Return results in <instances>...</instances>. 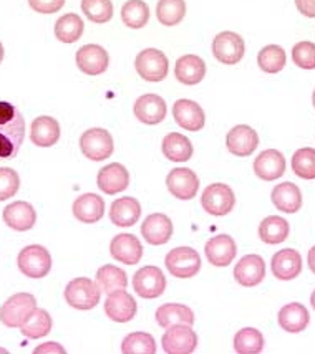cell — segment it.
<instances>
[{
  "mask_svg": "<svg viewBox=\"0 0 315 354\" xmlns=\"http://www.w3.org/2000/svg\"><path fill=\"white\" fill-rule=\"evenodd\" d=\"M296 7L302 15L315 19V0H296Z\"/></svg>",
  "mask_w": 315,
  "mask_h": 354,
  "instance_id": "48",
  "label": "cell"
},
{
  "mask_svg": "<svg viewBox=\"0 0 315 354\" xmlns=\"http://www.w3.org/2000/svg\"><path fill=\"white\" fill-rule=\"evenodd\" d=\"M201 205L211 216H228L236 205V196L228 184L216 183L204 189L203 196H201Z\"/></svg>",
  "mask_w": 315,
  "mask_h": 354,
  "instance_id": "7",
  "label": "cell"
},
{
  "mask_svg": "<svg viewBox=\"0 0 315 354\" xmlns=\"http://www.w3.org/2000/svg\"><path fill=\"white\" fill-rule=\"evenodd\" d=\"M65 301L75 310H93L102 298V290L91 278H73L63 292Z\"/></svg>",
  "mask_w": 315,
  "mask_h": 354,
  "instance_id": "2",
  "label": "cell"
},
{
  "mask_svg": "<svg viewBox=\"0 0 315 354\" xmlns=\"http://www.w3.org/2000/svg\"><path fill=\"white\" fill-rule=\"evenodd\" d=\"M2 217L8 227L17 232L30 230L37 223L35 209L32 207V204H28L25 201H15L12 204H8L3 209Z\"/></svg>",
  "mask_w": 315,
  "mask_h": 354,
  "instance_id": "22",
  "label": "cell"
},
{
  "mask_svg": "<svg viewBox=\"0 0 315 354\" xmlns=\"http://www.w3.org/2000/svg\"><path fill=\"white\" fill-rule=\"evenodd\" d=\"M309 310L300 303H289L280 308L277 315V323L287 333H300L309 326Z\"/></svg>",
  "mask_w": 315,
  "mask_h": 354,
  "instance_id": "30",
  "label": "cell"
},
{
  "mask_svg": "<svg viewBox=\"0 0 315 354\" xmlns=\"http://www.w3.org/2000/svg\"><path fill=\"white\" fill-rule=\"evenodd\" d=\"M292 62L302 70H315V44L299 41L294 45Z\"/></svg>",
  "mask_w": 315,
  "mask_h": 354,
  "instance_id": "45",
  "label": "cell"
},
{
  "mask_svg": "<svg viewBox=\"0 0 315 354\" xmlns=\"http://www.w3.org/2000/svg\"><path fill=\"white\" fill-rule=\"evenodd\" d=\"M310 305H312V308L315 310V290H314V293L310 295Z\"/></svg>",
  "mask_w": 315,
  "mask_h": 354,
  "instance_id": "51",
  "label": "cell"
},
{
  "mask_svg": "<svg viewBox=\"0 0 315 354\" xmlns=\"http://www.w3.org/2000/svg\"><path fill=\"white\" fill-rule=\"evenodd\" d=\"M206 259L214 267H228L236 259L237 245L231 235H216V237L209 239L204 247Z\"/></svg>",
  "mask_w": 315,
  "mask_h": 354,
  "instance_id": "17",
  "label": "cell"
},
{
  "mask_svg": "<svg viewBox=\"0 0 315 354\" xmlns=\"http://www.w3.org/2000/svg\"><path fill=\"white\" fill-rule=\"evenodd\" d=\"M174 77L183 85H197L206 77V63L197 55H184L176 62Z\"/></svg>",
  "mask_w": 315,
  "mask_h": 354,
  "instance_id": "26",
  "label": "cell"
},
{
  "mask_svg": "<svg viewBox=\"0 0 315 354\" xmlns=\"http://www.w3.org/2000/svg\"><path fill=\"white\" fill-rule=\"evenodd\" d=\"M80 149L87 159L98 162L110 158L115 151V142L107 129L91 128L87 129L80 138Z\"/></svg>",
  "mask_w": 315,
  "mask_h": 354,
  "instance_id": "6",
  "label": "cell"
},
{
  "mask_svg": "<svg viewBox=\"0 0 315 354\" xmlns=\"http://www.w3.org/2000/svg\"><path fill=\"white\" fill-rule=\"evenodd\" d=\"M37 308L35 297L30 293L12 295L0 306V322L8 328H20Z\"/></svg>",
  "mask_w": 315,
  "mask_h": 354,
  "instance_id": "3",
  "label": "cell"
},
{
  "mask_svg": "<svg viewBox=\"0 0 315 354\" xmlns=\"http://www.w3.org/2000/svg\"><path fill=\"white\" fill-rule=\"evenodd\" d=\"M73 216L83 223H96L105 216V199L98 194H83L73 202Z\"/></svg>",
  "mask_w": 315,
  "mask_h": 354,
  "instance_id": "27",
  "label": "cell"
},
{
  "mask_svg": "<svg viewBox=\"0 0 315 354\" xmlns=\"http://www.w3.org/2000/svg\"><path fill=\"white\" fill-rule=\"evenodd\" d=\"M307 263H309V268L312 270V272L315 273V245L309 250V255H307Z\"/></svg>",
  "mask_w": 315,
  "mask_h": 354,
  "instance_id": "50",
  "label": "cell"
},
{
  "mask_svg": "<svg viewBox=\"0 0 315 354\" xmlns=\"http://www.w3.org/2000/svg\"><path fill=\"white\" fill-rule=\"evenodd\" d=\"M166 187L179 201H191L197 196L199 189V179L196 172L188 167H176L166 177Z\"/></svg>",
  "mask_w": 315,
  "mask_h": 354,
  "instance_id": "12",
  "label": "cell"
},
{
  "mask_svg": "<svg viewBox=\"0 0 315 354\" xmlns=\"http://www.w3.org/2000/svg\"><path fill=\"white\" fill-rule=\"evenodd\" d=\"M292 171L300 179H315V149L314 147H302L292 156Z\"/></svg>",
  "mask_w": 315,
  "mask_h": 354,
  "instance_id": "43",
  "label": "cell"
},
{
  "mask_svg": "<svg viewBox=\"0 0 315 354\" xmlns=\"http://www.w3.org/2000/svg\"><path fill=\"white\" fill-rule=\"evenodd\" d=\"M25 138V120L15 104L0 101V161L14 159Z\"/></svg>",
  "mask_w": 315,
  "mask_h": 354,
  "instance_id": "1",
  "label": "cell"
},
{
  "mask_svg": "<svg viewBox=\"0 0 315 354\" xmlns=\"http://www.w3.org/2000/svg\"><path fill=\"white\" fill-rule=\"evenodd\" d=\"M271 199L276 209L285 214H296L302 207V192L294 183H282L276 185L272 189Z\"/></svg>",
  "mask_w": 315,
  "mask_h": 354,
  "instance_id": "29",
  "label": "cell"
},
{
  "mask_svg": "<svg viewBox=\"0 0 315 354\" xmlns=\"http://www.w3.org/2000/svg\"><path fill=\"white\" fill-rule=\"evenodd\" d=\"M98 189L108 196L123 192L129 185V172L123 164L111 162L100 169L98 177H96Z\"/></svg>",
  "mask_w": 315,
  "mask_h": 354,
  "instance_id": "18",
  "label": "cell"
},
{
  "mask_svg": "<svg viewBox=\"0 0 315 354\" xmlns=\"http://www.w3.org/2000/svg\"><path fill=\"white\" fill-rule=\"evenodd\" d=\"M35 354H39V353H65V349H63L60 344L58 343H45V344H42V346H39V348H35V351H33Z\"/></svg>",
  "mask_w": 315,
  "mask_h": 354,
  "instance_id": "49",
  "label": "cell"
},
{
  "mask_svg": "<svg viewBox=\"0 0 315 354\" xmlns=\"http://www.w3.org/2000/svg\"><path fill=\"white\" fill-rule=\"evenodd\" d=\"M271 268L277 280H294L302 272V257L294 248H284L272 257Z\"/></svg>",
  "mask_w": 315,
  "mask_h": 354,
  "instance_id": "25",
  "label": "cell"
},
{
  "mask_svg": "<svg viewBox=\"0 0 315 354\" xmlns=\"http://www.w3.org/2000/svg\"><path fill=\"white\" fill-rule=\"evenodd\" d=\"M173 116L181 128L186 131L197 133L204 128L206 116L203 108L192 100H178L173 104Z\"/></svg>",
  "mask_w": 315,
  "mask_h": 354,
  "instance_id": "21",
  "label": "cell"
},
{
  "mask_svg": "<svg viewBox=\"0 0 315 354\" xmlns=\"http://www.w3.org/2000/svg\"><path fill=\"white\" fill-rule=\"evenodd\" d=\"M165 265L176 278H192L201 270V257L192 247H176L168 252Z\"/></svg>",
  "mask_w": 315,
  "mask_h": 354,
  "instance_id": "8",
  "label": "cell"
},
{
  "mask_svg": "<svg viewBox=\"0 0 315 354\" xmlns=\"http://www.w3.org/2000/svg\"><path fill=\"white\" fill-rule=\"evenodd\" d=\"M20 187V177L10 167H0V202L12 199Z\"/></svg>",
  "mask_w": 315,
  "mask_h": 354,
  "instance_id": "46",
  "label": "cell"
},
{
  "mask_svg": "<svg viewBox=\"0 0 315 354\" xmlns=\"http://www.w3.org/2000/svg\"><path fill=\"white\" fill-rule=\"evenodd\" d=\"M156 322L161 328H170L173 324H195L192 310L181 303H165L156 310Z\"/></svg>",
  "mask_w": 315,
  "mask_h": 354,
  "instance_id": "32",
  "label": "cell"
},
{
  "mask_svg": "<svg viewBox=\"0 0 315 354\" xmlns=\"http://www.w3.org/2000/svg\"><path fill=\"white\" fill-rule=\"evenodd\" d=\"M121 20L126 27L143 28L150 20V7L145 0H128L121 8Z\"/></svg>",
  "mask_w": 315,
  "mask_h": 354,
  "instance_id": "40",
  "label": "cell"
},
{
  "mask_svg": "<svg viewBox=\"0 0 315 354\" xmlns=\"http://www.w3.org/2000/svg\"><path fill=\"white\" fill-rule=\"evenodd\" d=\"M96 285L105 293H113L116 290H125L128 286V277L125 270H121L115 265H103L96 272Z\"/></svg>",
  "mask_w": 315,
  "mask_h": 354,
  "instance_id": "36",
  "label": "cell"
},
{
  "mask_svg": "<svg viewBox=\"0 0 315 354\" xmlns=\"http://www.w3.org/2000/svg\"><path fill=\"white\" fill-rule=\"evenodd\" d=\"M141 204L134 197H121L111 204L110 221L118 227H132L140 221Z\"/></svg>",
  "mask_w": 315,
  "mask_h": 354,
  "instance_id": "31",
  "label": "cell"
},
{
  "mask_svg": "<svg viewBox=\"0 0 315 354\" xmlns=\"http://www.w3.org/2000/svg\"><path fill=\"white\" fill-rule=\"evenodd\" d=\"M161 344L168 354H191L197 348V335L189 324H173L166 328Z\"/></svg>",
  "mask_w": 315,
  "mask_h": 354,
  "instance_id": "9",
  "label": "cell"
},
{
  "mask_svg": "<svg viewBox=\"0 0 315 354\" xmlns=\"http://www.w3.org/2000/svg\"><path fill=\"white\" fill-rule=\"evenodd\" d=\"M262 333L255 328H242L234 336V351L239 354H258L264 349Z\"/></svg>",
  "mask_w": 315,
  "mask_h": 354,
  "instance_id": "41",
  "label": "cell"
},
{
  "mask_svg": "<svg viewBox=\"0 0 315 354\" xmlns=\"http://www.w3.org/2000/svg\"><path fill=\"white\" fill-rule=\"evenodd\" d=\"M85 30V24L77 14H65L57 20L55 37L62 44H75Z\"/></svg>",
  "mask_w": 315,
  "mask_h": 354,
  "instance_id": "37",
  "label": "cell"
},
{
  "mask_svg": "<svg viewBox=\"0 0 315 354\" xmlns=\"http://www.w3.org/2000/svg\"><path fill=\"white\" fill-rule=\"evenodd\" d=\"M77 66L82 73L90 75V77H98L108 70L110 57L102 45L88 44L83 45L77 52Z\"/></svg>",
  "mask_w": 315,
  "mask_h": 354,
  "instance_id": "13",
  "label": "cell"
},
{
  "mask_svg": "<svg viewBox=\"0 0 315 354\" xmlns=\"http://www.w3.org/2000/svg\"><path fill=\"white\" fill-rule=\"evenodd\" d=\"M111 257L123 265L140 263L143 257V245L140 239L133 234H120L111 240L110 243Z\"/></svg>",
  "mask_w": 315,
  "mask_h": 354,
  "instance_id": "24",
  "label": "cell"
},
{
  "mask_svg": "<svg viewBox=\"0 0 315 354\" xmlns=\"http://www.w3.org/2000/svg\"><path fill=\"white\" fill-rule=\"evenodd\" d=\"M133 288L138 297L146 298V300H153V298L161 297L163 292L166 290V277L161 272V268L153 267H143L134 273L133 277Z\"/></svg>",
  "mask_w": 315,
  "mask_h": 354,
  "instance_id": "11",
  "label": "cell"
},
{
  "mask_svg": "<svg viewBox=\"0 0 315 354\" xmlns=\"http://www.w3.org/2000/svg\"><path fill=\"white\" fill-rule=\"evenodd\" d=\"M285 63H287V55L280 45H267L260 50L258 55V65L259 68L266 73H279L284 70Z\"/></svg>",
  "mask_w": 315,
  "mask_h": 354,
  "instance_id": "39",
  "label": "cell"
},
{
  "mask_svg": "<svg viewBox=\"0 0 315 354\" xmlns=\"http://www.w3.org/2000/svg\"><path fill=\"white\" fill-rule=\"evenodd\" d=\"M289 234H291V225L284 217L279 216H269L259 225V237L269 245L282 243L284 240H287Z\"/></svg>",
  "mask_w": 315,
  "mask_h": 354,
  "instance_id": "34",
  "label": "cell"
},
{
  "mask_svg": "<svg viewBox=\"0 0 315 354\" xmlns=\"http://www.w3.org/2000/svg\"><path fill=\"white\" fill-rule=\"evenodd\" d=\"M30 7L39 14H57L65 6V0H28Z\"/></svg>",
  "mask_w": 315,
  "mask_h": 354,
  "instance_id": "47",
  "label": "cell"
},
{
  "mask_svg": "<svg viewBox=\"0 0 315 354\" xmlns=\"http://www.w3.org/2000/svg\"><path fill=\"white\" fill-rule=\"evenodd\" d=\"M312 103H314V108H315V90H314V95H312Z\"/></svg>",
  "mask_w": 315,
  "mask_h": 354,
  "instance_id": "53",
  "label": "cell"
},
{
  "mask_svg": "<svg viewBox=\"0 0 315 354\" xmlns=\"http://www.w3.org/2000/svg\"><path fill=\"white\" fill-rule=\"evenodd\" d=\"M2 60H3V45L0 44V63H2Z\"/></svg>",
  "mask_w": 315,
  "mask_h": 354,
  "instance_id": "52",
  "label": "cell"
},
{
  "mask_svg": "<svg viewBox=\"0 0 315 354\" xmlns=\"http://www.w3.org/2000/svg\"><path fill=\"white\" fill-rule=\"evenodd\" d=\"M138 311L136 300L125 290H116V292L108 293L107 301H105V315L115 323H128L132 322Z\"/></svg>",
  "mask_w": 315,
  "mask_h": 354,
  "instance_id": "15",
  "label": "cell"
},
{
  "mask_svg": "<svg viewBox=\"0 0 315 354\" xmlns=\"http://www.w3.org/2000/svg\"><path fill=\"white\" fill-rule=\"evenodd\" d=\"M53 322L47 310L35 308L28 319L20 326V333L28 339H39L52 331Z\"/></svg>",
  "mask_w": 315,
  "mask_h": 354,
  "instance_id": "35",
  "label": "cell"
},
{
  "mask_svg": "<svg viewBox=\"0 0 315 354\" xmlns=\"http://www.w3.org/2000/svg\"><path fill=\"white\" fill-rule=\"evenodd\" d=\"M226 146L231 154L237 158H247L258 149L259 134L247 124H237L226 136Z\"/></svg>",
  "mask_w": 315,
  "mask_h": 354,
  "instance_id": "16",
  "label": "cell"
},
{
  "mask_svg": "<svg viewBox=\"0 0 315 354\" xmlns=\"http://www.w3.org/2000/svg\"><path fill=\"white\" fill-rule=\"evenodd\" d=\"M20 272L27 278H45L52 270V255L45 247L28 245L19 254L17 259Z\"/></svg>",
  "mask_w": 315,
  "mask_h": 354,
  "instance_id": "4",
  "label": "cell"
},
{
  "mask_svg": "<svg viewBox=\"0 0 315 354\" xmlns=\"http://www.w3.org/2000/svg\"><path fill=\"white\" fill-rule=\"evenodd\" d=\"M184 15H186V2L184 0H158V22L165 27H176L183 22Z\"/></svg>",
  "mask_w": 315,
  "mask_h": 354,
  "instance_id": "38",
  "label": "cell"
},
{
  "mask_svg": "<svg viewBox=\"0 0 315 354\" xmlns=\"http://www.w3.org/2000/svg\"><path fill=\"white\" fill-rule=\"evenodd\" d=\"M82 10L93 24H107L113 19L111 0H82Z\"/></svg>",
  "mask_w": 315,
  "mask_h": 354,
  "instance_id": "44",
  "label": "cell"
},
{
  "mask_svg": "<svg viewBox=\"0 0 315 354\" xmlns=\"http://www.w3.org/2000/svg\"><path fill=\"white\" fill-rule=\"evenodd\" d=\"M30 139L39 147H52L60 139V124L52 116H39L30 126Z\"/></svg>",
  "mask_w": 315,
  "mask_h": 354,
  "instance_id": "28",
  "label": "cell"
},
{
  "mask_svg": "<svg viewBox=\"0 0 315 354\" xmlns=\"http://www.w3.org/2000/svg\"><path fill=\"white\" fill-rule=\"evenodd\" d=\"M234 278L242 286H258L266 278V262L260 255H244L234 267Z\"/></svg>",
  "mask_w": 315,
  "mask_h": 354,
  "instance_id": "19",
  "label": "cell"
},
{
  "mask_svg": "<svg viewBox=\"0 0 315 354\" xmlns=\"http://www.w3.org/2000/svg\"><path fill=\"white\" fill-rule=\"evenodd\" d=\"M285 166H287V164H285V158L280 151L266 149L255 158L254 172L259 179L272 183V180L284 176Z\"/></svg>",
  "mask_w": 315,
  "mask_h": 354,
  "instance_id": "23",
  "label": "cell"
},
{
  "mask_svg": "<svg viewBox=\"0 0 315 354\" xmlns=\"http://www.w3.org/2000/svg\"><path fill=\"white\" fill-rule=\"evenodd\" d=\"M134 68L146 82H163L170 71V60L161 50L145 48L138 53L136 60H134Z\"/></svg>",
  "mask_w": 315,
  "mask_h": 354,
  "instance_id": "5",
  "label": "cell"
},
{
  "mask_svg": "<svg viewBox=\"0 0 315 354\" xmlns=\"http://www.w3.org/2000/svg\"><path fill=\"white\" fill-rule=\"evenodd\" d=\"M244 39L236 32H221L213 40V55L224 65H237L244 57Z\"/></svg>",
  "mask_w": 315,
  "mask_h": 354,
  "instance_id": "10",
  "label": "cell"
},
{
  "mask_svg": "<svg viewBox=\"0 0 315 354\" xmlns=\"http://www.w3.org/2000/svg\"><path fill=\"white\" fill-rule=\"evenodd\" d=\"M141 235L150 245H165L173 235V222L165 214H151L143 222Z\"/></svg>",
  "mask_w": 315,
  "mask_h": 354,
  "instance_id": "20",
  "label": "cell"
},
{
  "mask_svg": "<svg viewBox=\"0 0 315 354\" xmlns=\"http://www.w3.org/2000/svg\"><path fill=\"white\" fill-rule=\"evenodd\" d=\"M133 113L136 120L141 121V123L150 126L159 124L168 115L166 101L159 95H154V93H146V95L136 100L133 106Z\"/></svg>",
  "mask_w": 315,
  "mask_h": 354,
  "instance_id": "14",
  "label": "cell"
},
{
  "mask_svg": "<svg viewBox=\"0 0 315 354\" xmlns=\"http://www.w3.org/2000/svg\"><path fill=\"white\" fill-rule=\"evenodd\" d=\"M121 353L125 354H154L156 353V341L150 333L136 331L129 333L121 343Z\"/></svg>",
  "mask_w": 315,
  "mask_h": 354,
  "instance_id": "42",
  "label": "cell"
},
{
  "mask_svg": "<svg viewBox=\"0 0 315 354\" xmlns=\"http://www.w3.org/2000/svg\"><path fill=\"white\" fill-rule=\"evenodd\" d=\"M163 154L173 162H186L192 158L195 147L181 133H170L163 139Z\"/></svg>",
  "mask_w": 315,
  "mask_h": 354,
  "instance_id": "33",
  "label": "cell"
}]
</instances>
